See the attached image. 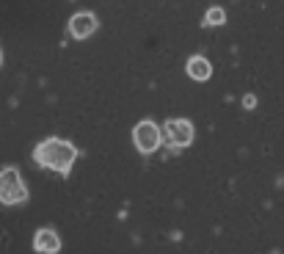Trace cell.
<instances>
[{
  "label": "cell",
  "mask_w": 284,
  "mask_h": 254,
  "mask_svg": "<svg viewBox=\"0 0 284 254\" xmlns=\"http://www.w3.org/2000/svg\"><path fill=\"white\" fill-rule=\"evenodd\" d=\"M33 160L44 169H53L66 177L72 171V163L77 160V147L72 141H63V138H44L42 144H36Z\"/></svg>",
  "instance_id": "cell-1"
},
{
  "label": "cell",
  "mask_w": 284,
  "mask_h": 254,
  "mask_svg": "<svg viewBox=\"0 0 284 254\" xmlns=\"http://www.w3.org/2000/svg\"><path fill=\"white\" fill-rule=\"evenodd\" d=\"M28 202V188L22 183L20 171L14 166H8V169L0 171V205H25Z\"/></svg>",
  "instance_id": "cell-2"
},
{
  "label": "cell",
  "mask_w": 284,
  "mask_h": 254,
  "mask_svg": "<svg viewBox=\"0 0 284 254\" xmlns=\"http://www.w3.org/2000/svg\"><path fill=\"white\" fill-rule=\"evenodd\" d=\"M132 138H135V147H138V152H144V155H152L155 149L160 147V141H163L160 127L155 125V122H138V125H135V130H132Z\"/></svg>",
  "instance_id": "cell-3"
},
{
  "label": "cell",
  "mask_w": 284,
  "mask_h": 254,
  "mask_svg": "<svg viewBox=\"0 0 284 254\" xmlns=\"http://www.w3.org/2000/svg\"><path fill=\"white\" fill-rule=\"evenodd\" d=\"M163 135H166L168 147H174V149L190 147V141H193V125L185 119H171L163 127Z\"/></svg>",
  "instance_id": "cell-4"
},
{
  "label": "cell",
  "mask_w": 284,
  "mask_h": 254,
  "mask_svg": "<svg viewBox=\"0 0 284 254\" xmlns=\"http://www.w3.org/2000/svg\"><path fill=\"white\" fill-rule=\"evenodd\" d=\"M97 28H99V22L91 11H80V14H75L69 20V33L75 36V39H89Z\"/></svg>",
  "instance_id": "cell-5"
},
{
  "label": "cell",
  "mask_w": 284,
  "mask_h": 254,
  "mask_svg": "<svg viewBox=\"0 0 284 254\" xmlns=\"http://www.w3.org/2000/svg\"><path fill=\"white\" fill-rule=\"evenodd\" d=\"M33 249L42 254H58L61 252V238L53 229H39L33 238Z\"/></svg>",
  "instance_id": "cell-6"
},
{
  "label": "cell",
  "mask_w": 284,
  "mask_h": 254,
  "mask_svg": "<svg viewBox=\"0 0 284 254\" xmlns=\"http://www.w3.org/2000/svg\"><path fill=\"white\" fill-rule=\"evenodd\" d=\"M185 69H188V75H190V80H199V83L210 80V75H213V66H210V61L204 56H193L188 61Z\"/></svg>",
  "instance_id": "cell-7"
},
{
  "label": "cell",
  "mask_w": 284,
  "mask_h": 254,
  "mask_svg": "<svg viewBox=\"0 0 284 254\" xmlns=\"http://www.w3.org/2000/svg\"><path fill=\"white\" fill-rule=\"evenodd\" d=\"M223 22H226V11L221 6H210L207 14H204V28H218Z\"/></svg>",
  "instance_id": "cell-8"
},
{
  "label": "cell",
  "mask_w": 284,
  "mask_h": 254,
  "mask_svg": "<svg viewBox=\"0 0 284 254\" xmlns=\"http://www.w3.org/2000/svg\"><path fill=\"white\" fill-rule=\"evenodd\" d=\"M243 108H249V111H251V108H256V97H254V94H246V97H243Z\"/></svg>",
  "instance_id": "cell-9"
},
{
  "label": "cell",
  "mask_w": 284,
  "mask_h": 254,
  "mask_svg": "<svg viewBox=\"0 0 284 254\" xmlns=\"http://www.w3.org/2000/svg\"><path fill=\"white\" fill-rule=\"evenodd\" d=\"M0 61H3V53H0Z\"/></svg>",
  "instance_id": "cell-10"
}]
</instances>
